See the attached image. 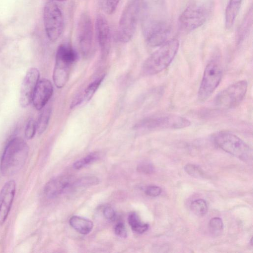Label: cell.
<instances>
[{
	"instance_id": "cell-5",
	"label": "cell",
	"mask_w": 253,
	"mask_h": 253,
	"mask_svg": "<svg viewBox=\"0 0 253 253\" xmlns=\"http://www.w3.org/2000/svg\"><path fill=\"white\" fill-rule=\"evenodd\" d=\"M222 66L218 53L214 54L207 64L198 90V98L206 100L214 92L220 83Z\"/></svg>"
},
{
	"instance_id": "cell-12",
	"label": "cell",
	"mask_w": 253,
	"mask_h": 253,
	"mask_svg": "<svg viewBox=\"0 0 253 253\" xmlns=\"http://www.w3.org/2000/svg\"><path fill=\"white\" fill-rule=\"evenodd\" d=\"M78 39L80 49L84 56H87L91 49L93 26L91 18L87 13H83L78 25Z\"/></svg>"
},
{
	"instance_id": "cell-31",
	"label": "cell",
	"mask_w": 253,
	"mask_h": 253,
	"mask_svg": "<svg viewBox=\"0 0 253 253\" xmlns=\"http://www.w3.org/2000/svg\"><path fill=\"white\" fill-rule=\"evenodd\" d=\"M162 192L161 188L156 185L149 186L145 189V194L152 197H157L160 195Z\"/></svg>"
},
{
	"instance_id": "cell-11",
	"label": "cell",
	"mask_w": 253,
	"mask_h": 253,
	"mask_svg": "<svg viewBox=\"0 0 253 253\" xmlns=\"http://www.w3.org/2000/svg\"><path fill=\"white\" fill-rule=\"evenodd\" d=\"M211 7L205 4H191L181 14L179 21L181 28L191 31L202 26L208 18Z\"/></svg>"
},
{
	"instance_id": "cell-15",
	"label": "cell",
	"mask_w": 253,
	"mask_h": 253,
	"mask_svg": "<svg viewBox=\"0 0 253 253\" xmlns=\"http://www.w3.org/2000/svg\"><path fill=\"white\" fill-rule=\"evenodd\" d=\"M95 32L98 43L102 55L109 52L111 45V32L107 19L102 15H98L95 21Z\"/></svg>"
},
{
	"instance_id": "cell-20",
	"label": "cell",
	"mask_w": 253,
	"mask_h": 253,
	"mask_svg": "<svg viewBox=\"0 0 253 253\" xmlns=\"http://www.w3.org/2000/svg\"><path fill=\"white\" fill-rule=\"evenodd\" d=\"M104 77L105 75H103L90 84L84 90V94L79 97L73 103L72 106L73 107L83 101H88L90 100L103 81Z\"/></svg>"
},
{
	"instance_id": "cell-10",
	"label": "cell",
	"mask_w": 253,
	"mask_h": 253,
	"mask_svg": "<svg viewBox=\"0 0 253 253\" xmlns=\"http://www.w3.org/2000/svg\"><path fill=\"white\" fill-rule=\"evenodd\" d=\"M246 80L238 81L221 91L214 100L215 105L222 109H231L239 105L247 91Z\"/></svg>"
},
{
	"instance_id": "cell-7",
	"label": "cell",
	"mask_w": 253,
	"mask_h": 253,
	"mask_svg": "<svg viewBox=\"0 0 253 253\" xmlns=\"http://www.w3.org/2000/svg\"><path fill=\"white\" fill-rule=\"evenodd\" d=\"M213 140L218 147L242 161H247L252 159V149L243 140L231 132H219L214 135Z\"/></svg>"
},
{
	"instance_id": "cell-34",
	"label": "cell",
	"mask_w": 253,
	"mask_h": 253,
	"mask_svg": "<svg viewBox=\"0 0 253 253\" xmlns=\"http://www.w3.org/2000/svg\"><path fill=\"white\" fill-rule=\"evenodd\" d=\"M103 214L105 218L109 220L113 221L116 218V212L111 207H106L104 209Z\"/></svg>"
},
{
	"instance_id": "cell-27",
	"label": "cell",
	"mask_w": 253,
	"mask_h": 253,
	"mask_svg": "<svg viewBox=\"0 0 253 253\" xmlns=\"http://www.w3.org/2000/svg\"><path fill=\"white\" fill-rule=\"evenodd\" d=\"M120 0H99L101 9L107 14H112L116 9Z\"/></svg>"
},
{
	"instance_id": "cell-22",
	"label": "cell",
	"mask_w": 253,
	"mask_h": 253,
	"mask_svg": "<svg viewBox=\"0 0 253 253\" xmlns=\"http://www.w3.org/2000/svg\"><path fill=\"white\" fill-rule=\"evenodd\" d=\"M128 221L132 230L136 233H143L149 228V224L142 223L135 212H132L129 214Z\"/></svg>"
},
{
	"instance_id": "cell-13",
	"label": "cell",
	"mask_w": 253,
	"mask_h": 253,
	"mask_svg": "<svg viewBox=\"0 0 253 253\" xmlns=\"http://www.w3.org/2000/svg\"><path fill=\"white\" fill-rule=\"evenodd\" d=\"M39 79L40 73L37 68H32L27 72L22 81L20 91L19 103L22 107L25 108L32 102Z\"/></svg>"
},
{
	"instance_id": "cell-4",
	"label": "cell",
	"mask_w": 253,
	"mask_h": 253,
	"mask_svg": "<svg viewBox=\"0 0 253 253\" xmlns=\"http://www.w3.org/2000/svg\"><path fill=\"white\" fill-rule=\"evenodd\" d=\"M76 51L67 44H61L57 48L53 72V80L57 87H63L67 82L72 65L77 59Z\"/></svg>"
},
{
	"instance_id": "cell-24",
	"label": "cell",
	"mask_w": 253,
	"mask_h": 253,
	"mask_svg": "<svg viewBox=\"0 0 253 253\" xmlns=\"http://www.w3.org/2000/svg\"><path fill=\"white\" fill-rule=\"evenodd\" d=\"M99 182V180L96 177L87 176L82 177L76 181H74L70 189H74L94 185L97 184Z\"/></svg>"
},
{
	"instance_id": "cell-6",
	"label": "cell",
	"mask_w": 253,
	"mask_h": 253,
	"mask_svg": "<svg viewBox=\"0 0 253 253\" xmlns=\"http://www.w3.org/2000/svg\"><path fill=\"white\" fill-rule=\"evenodd\" d=\"M140 0H131L124 8L117 32V40L125 43L133 37L140 18Z\"/></svg>"
},
{
	"instance_id": "cell-9",
	"label": "cell",
	"mask_w": 253,
	"mask_h": 253,
	"mask_svg": "<svg viewBox=\"0 0 253 253\" xmlns=\"http://www.w3.org/2000/svg\"><path fill=\"white\" fill-rule=\"evenodd\" d=\"M43 23L47 37L52 42L61 36L64 28V17L58 5L53 1L47 2L43 10Z\"/></svg>"
},
{
	"instance_id": "cell-14",
	"label": "cell",
	"mask_w": 253,
	"mask_h": 253,
	"mask_svg": "<svg viewBox=\"0 0 253 253\" xmlns=\"http://www.w3.org/2000/svg\"><path fill=\"white\" fill-rule=\"evenodd\" d=\"M16 192L14 180L7 181L0 191V226L6 220L11 210Z\"/></svg>"
},
{
	"instance_id": "cell-23",
	"label": "cell",
	"mask_w": 253,
	"mask_h": 253,
	"mask_svg": "<svg viewBox=\"0 0 253 253\" xmlns=\"http://www.w3.org/2000/svg\"><path fill=\"white\" fill-rule=\"evenodd\" d=\"M51 110L46 108L42 110L36 123L37 131L40 134L42 133L46 129L49 120Z\"/></svg>"
},
{
	"instance_id": "cell-1",
	"label": "cell",
	"mask_w": 253,
	"mask_h": 253,
	"mask_svg": "<svg viewBox=\"0 0 253 253\" xmlns=\"http://www.w3.org/2000/svg\"><path fill=\"white\" fill-rule=\"evenodd\" d=\"M140 18L143 35L149 46L162 45L168 41L171 28L165 0H140Z\"/></svg>"
},
{
	"instance_id": "cell-19",
	"label": "cell",
	"mask_w": 253,
	"mask_h": 253,
	"mask_svg": "<svg viewBox=\"0 0 253 253\" xmlns=\"http://www.w3.org/2000/svg\"><path fill=\"white\" fill-rule=\"evenodd\" d=\"M69 223L73 228L81 234L89 233L93 228V223L90 220L77 215L72 216Z\"/></svg>"
},
{
	"instance_id": "cell-30",
	"label": "cell",
	"mask_w": 253,
	"mask_h": 253,
	"mask_svg": "<svg viewBox=\"0 0 253 253\" xmlns=\"http://www.w3.org/2000/svg\"><path fill=\"white\" fill-rule=\"evenodd\" d=\"M36 131V123L33 119H31L28 122L25 127V137L27 139H32L34 137Z\"/></svg>"
},
{
	"instance_id": "cell-33",
	"label": "cell",
	"mask_w": 253,
	"mask_h": 253,
	"mask_svg": "<svg viewBox=\"0 0 253 253\" xmlns=\"http://www.w3.org/2000/svg\"><path fill=\"white\" fill-rule=\"evenodd\" d=\"M115 233L119 237L126 238L127 232L124 224L123 222L118 223L115 227Z\"/></svg>"
},
{
	"instance_id": "cell-3",
	"label": "cell",
	"mask_w": 253,
	"mask_h": 253,
	"mask_svg": "<svg viewBox=\"0 0 253 253\" xmlns=\"http://www.w3.org/2000/svg\"><path fill=\"white\" fill-rule=\"evenodd\" d=\"M179 45L176 39L169 40L162 44L144 61L142 68L143 74L154 75L166 69L175 56Z\"/></svg>"
},
{
	"instance_id": "cell-29",
	"label": "cell",
	"mask_w": 253,
	"mask_h": 253,
	"mask_svg": "<svg viewBox=\"0 0 253 253\" xmlns=\"http://www.w3.org/2000/svg\"><path fill=\"white\" fill-rule=\"evenodd\" d=\"M185 171L190 175L196 178H203L205 173L198 166L193 164H187L184 167Z\"/></svg>"
},
{
	"instance_id": "cell-2",
	"label": "cell",
	"mask_w": 253,
	"mask_h": 253,
	"mask_svg": "<svg viewBox=\"0 0 253 253\" xmlns=\"http://www.w3.org/2000/svg\"><path fill=\"white\" fill-rule=\"evenodd\" d=\"M29 148L21 138L11 139L2 155L0 170L4 176H11L17 173L24 166L28 157Z\"/></svg>"
},
{
	"instance_id": "cell-25",
	"label": "cell",
	"mask_w": 253,
	"mask_h": 253,
	"mask_svg": "<svg viewBox=\"0 0 253 253\" xmlns=\"http://www.w3.org/2000/svg\"><path fill=\"white\" fill-rule=\"evenodd\" d=\"M191 211L197 216H204L208 211V205L206 202L201 199L193 201L190 205Z\"/></svg>"
},
{
	"instance_id": "cell-35",
	"label": "cell",
	"mask_w": 253,
	"mask_h": 253,
	"mask_svg": "<svg viewBox=\"0 0 253 253\" xmlns=\"http://www.w3.org/2000/svg\"><path fill=\"white\" fill-rule=\"evenodd\" d=\"M57 1H66L67 0H56Z\"/></svg>"
},
{
	"instance_id": "cell-28",
	"label": "cell",
	"mask_w": 253,
	"mask_h": 253,
	"mask_svg": "<svg viewBox=\"0 0 253 253\" xmlns=\"http://www.w3.org/2000/svg\"><path fill=\"white\" fill-rule=\"evenodd\" d=\"M209 228L210 232L214 235L221 233L223 229L222 219L218 217L211 218L209 223Z\"/></svg>"
},
{
	"instance_id": "cell-26",
	"label": "cell",
	"mask_w": 253,
	"mask_h": 253,
	"mask_svg": "<svg viewBox=\"0 0 253 253\" xmlns=\"http://www.w3.org/2000/svg\"><path fill=\"white\" fill-rule=\"evenodd\" d=\"M99 157V154L98 152L91 153L76 161L73 165V168L76 169H82L86 166L94 162Z\"/></svg>"
},
{
	"instance_id": "cell-18",
	"label": "cell",
	"mask_w": 253,
	"mask_h": 253,
	"mask_svg": "<svg viewBox=\"0 0 253 253\" xmlns=\"http://www.w3.org/2000/svg\"><path fill=\"white\" fill-rule=\"evenodd\" d=\"M242 0H229L225 12V25L227 29L233 25L241 7Z\"/></svg>"
},
{
	"instance_id": "cell-32",
	"label": "cell",
	"mask_w": 253,
	"mask_h": 253,
	"mask_svg": "<svg viewBox=\"0 0 253 253\" xmlns=\"http://www.w3.org/2000/svg\"><path fill=\"white\" fill-rule=\"evenodd\" d=\"M137 169L140 172L149 174L153 172L154 168L151 164L145 162L140 164L138 166Z\"/></svg>"
},
{
	"instance_id": "cell-8",
	"label": "cell",
	"mask_w": 253,
	"mask_h": 253,
	"mask_svg": "<svg viewBox=\"0 0 253 253\" xmlns=\"http://www.w3.org/2000/svg\"><path fill=\"white\" fill-rule=\"evenodd\" d=\"M191 124L187 119L175 115H166L146 118L134 126L138 130H158L167 129H180Z\"/></svg>"
},
{
	"instance_id": "cell-16",
	"label": "cell",
	"mask_w": 253,
	"mask_h": 253,
	"mask_svg": "<svg viewBox=\"0 0 253 253\" xmlns=\"http://www.w3.org/2000/svg\"><path fill=\"white\" fill-rule=\"evenodd\" d=\"M74 181L72 177L68 175L53 178L45 184L44 194L48 198H54L65 190L70 189Z\"/></svg>"
},
{
	"instance_id": "cell-21",
	"label": "cell",
	"mask_w": 253,
	"mask_h": 253,
	"mask_svg": "<svg viewBox=\"0 0 253 253\" xmlns=\"http://www.w3.org/2000/svg\"><path fill=\"white\" fill-rule=\"evenodd\" d=\"M253 8L251 7L247 13L244 19L238 29L236 36L237 42L240 43L244 40L249 33L252 24Z\"/></svg>"
},
{
	"instance_id": "cell-17",
	"label": "cell",
	"mask_w": 253,
	"mask_h": 253,
	"mask_svg": "<svg viewBox=\"0 0 253 253\" xmlns=\"http://www.w3.org/2000/svg\"><path fill=\"white\" fill-rule=\"evenodd\" d=\"M53 90L52 84L48 80L42 79L39 81L32 101L37 110H42L45 106L52 96Z\"/></svg>"
}]
</instances>
